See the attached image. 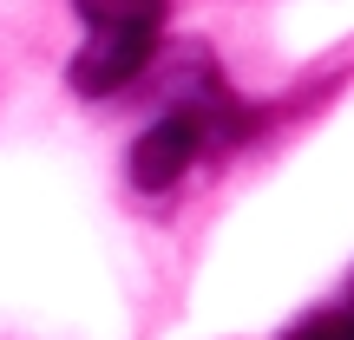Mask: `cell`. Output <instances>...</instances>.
Segmentation results:
<instances>
[{"label": "cell", "mask_w": 354, "mask_h": 340, "mask_svg": "<svg viewBox=\"0 0 354 340\" xmlns=\"http://www.w3.org/2000/svg\"><path fill=\"white\" fill-rule=\"evenodd\" d=\"M79 20H86V46L73 59V86L86 99L131 86L145 72V59L158 52L165 33V0H73Z\"/></svg>", "instance_id": "obj_1"}, {"label": "cell", "mask_w": 354, "mask_h": 340, "mask_svg": "<svg viewBox=\"0 0 354 340\" xmlns=\"http://www.w3.org/2000/svg\"><path fill=\"white\" fill-rule=\"evenodd\" d=\"M289 340H354V314H322L308 328H295Z\"/></svg>", "instance_id": "obj_3"}, {"label": "cell", "mask_w": 354, "mask_h": 340, "mask_svg": "<svg viewBox=\"0 0 354 340\" xmlns=\"http://www.w3.org/2000/svg\"><path fill=\"white\" fill-rule=\"evenodd\" d=\"M236 131H243V118L230 112L223 99L177 105V112H165V118L138 138V151H131V177H138V190H171L177 177L197 164V157H210L216 144H230Z\"/></svg>", "instance_id": "obj_2"}]
</instances>
